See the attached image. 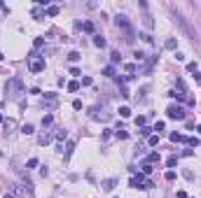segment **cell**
Listing matches in <instances>:
<instances>
[{"mask_svg": "<svg viewBox=\"0 0 201 198\" xmlns=\"http://www.w3.org/2000/svg\"><path fill=\"white\" fill-rule=\"evenodd\" d=\"M166 117H169V119L182 121V119H185V109L180 107V105H169V107H166Z\"/></svg>", "mask_w": 201, "mask_h": 198, "instance_id": "cell-1", "label": "cell"}, {"mask_svg": "<svg viewBox=\"0 0 201 198\" xmlns=\"http://www.w3.org/2000/svg\"><path fill=\"white\" fill-rule=\"evenodd\" d=\"M42 70H45V61H42V58L31 61V72H42Z\"/></svg>", "mask_w": 201, "mask_h": 198, "instance_id": "cell-2", "label": "cell"}, {"mask_svg": "<svg viewBox=\"0 0 201 198\" xmlns=\"http://www.w3.org/2000/svg\"><path fill=\"white\" fill-rule=\"evenodd\" d=\"M2 128H5V135H10V133H14V128H16V121H14V119H7V121H2Z\"/></svg>", "mask_w": 201, "mask_h": 198, "instance_id": "cell-3", "label": "cell"}, {"mask_svg": "<svg viewBox=\"0 0 201 198\" xmlns=\"http://www.w3.org/2000/svg\"><path fill=\"white\" fill-rule=\"evenodd\" d=\"M115 23H117V26H122V28H126V31H129V21H126V16H124V14H117V16H115Z\"/></svg>", "mask_w": 201, "mask_h": 198, "instance_id": "cell-4", "label": "cell"}, {"mask_svg": "<svg viewBox=\"0 0 201 198\" xmlns=\"http://www.w3.org/2000/svg\"><path fill=\"white\" fill-rule=\"evenodd\" d=\"M73 149H75V142H73V140H68V142H66V151H63V159H66V161L70 159V154H73Z\"/></svg>", "mask_w": 201, "mask_h": 198, "instance_id": "cell-5", "label": "cell"}, {"mask_svg": "<svg viewBox=\"0 0 201 198\" xmlns=\"http://www.w3.org/2000/svg\"><path fill=\"white\" fill-rule=\"evenodd\" d=\"M37 142H40V145H49V142H52V133H42V135H40V138H37Z\"/></svg>", "mask_w": 201, "mask_h": 198, "instance_id": "cell-6", "label": "cell"}, {"mask_svg": "<svg viewBox=\"0 0 201 198\" xmlns=\"http://www.w3.org/2000/svg\"><path fill=\"white\" fill-rule=\"evenodd\" d=\"M115 184H117V179H105V182H103V191H112V189H115Z\"/></svg>", "mask_w": 201, "mask_h": 198, "instance_id": "cell-7", "label": "cell"}, {"mask_svg": "<svg viewBox=\"0 0 201 198\" xmlns=\"http://www.w3.org/2000/svg\"><path fill=\"white\" fill-rule=\"evenodd\" d=\"M94 47L103 49V47H105V37H101V35H94Z\"/></svg>", "mask_w": 201, "mask_h": 198, "instance_id": "cell-8", "label": "cell"}, {"mask_svg": "<svg viewBox=\"0 0 201 198\" xmlns=\"http://www.w3.org/2000/svg\"><path fill=\"white\" fill-rule=\"evenodd\" d=\"M21 133H24V135H33V133H35L33 124H24V126H21Z\"/></svg>", "mask_w": 201, "mask_h": 198, "instance_id": "cell-9", "label": "cell"}, {"mask_svg": "<svg viewBox=\"0 0 201 198\" xmlns=\"http://www.w3.org/2000/svg\"><path fill=\"white\" fill-rule=\"evenodd\" d=\"M171 140H173V142H185L187 138H185V135H180V133H171Z\"/></svg>", "mask_w": 201, "mask_h": 198, "instance_id": "cell-10", "label": "cell"}, {"mask_svg": "<svg viewBox=\"0 0 201 198\" xmlns=\"http://www.w3.org/2000/svg\"><path fill=\"white\" fill-rule=\"evenodd\" d=\"M148 163H150V166H152V163H159V154H157V151H152V154L148 156Z\"/></svg>", "mask_w": 201, "mask_h": 198, "instance_id": "cell-11", "label": "cell"}, {"mask_svg": "<svg viewBox=\"0 0 201 198\" xmlns=\"http://www.w3.org/2000/svg\"><path fill=\"white\" fill-rule=\"evenodd\" d=\"M68 58H70L73 63H77L79 58H82V54H79V52H70V54H68Z\"/></svg>", "mask_w": 201, "mask_h": 198, "instance_id": "cell-12", "label": "cell"}, {"mask_svg": "<svg viewBox=\"0 0 201 198\" xmlns=\"http://www.w3.org/2000/svg\"><path fill=\"white\" fill-rule=\"evenodd\" d=\"M66 135H68V133H66V128H58V130H56V138H58V142H63V140H66Z\"/></svg>", "mask_w": 201, "mask_h": 198, "instance_id": "cell-13", "label": "cell"}, {"mask_svg": "<svg viewBox=\"0 0 201 198\" xmlns=\"http://www.w3.org/2000/svg\"><path fill=\"white\" fill-rule=\"evenodd\" d=\"M103 75H105V77H112V75H115V68H112V65H105V68H103Z\"/></svg>", "mask_w": 201, "mask_h": 198, "instance_id": "cell-14", "label": "cell"}, {"mask_svg": "<svg viewBox=\"0 0 201 198\" xmlns=\"http://www.w3.org/2000/svg\"><path fill=\"white\" fill-rule=\"evenodd\" d=\"M175 163H178V156H169L166 159V166L169 168H175Z\"/></svg>", "mask_w": 201, "mask_h": 198, "instance_id": "cell-15", "label": "cell"}, {"mask_svg": "<svg viewBox=\"0 0 201 198\" xmlns=\"http://www.w3.org/2000/svg\"><path fill=\"white\" fill-rule=\"evenodd\" d=\"M52 121H54L52 114H45V117H42V126H52Z\"/></svg>", "mask_w": 201, "mask_h": 198, "instance_id": "cell-16", "label": "cell"}, {"mask_svg": "<svg viewBox=\"0 0 201 198\" xmlns=\"http://www.w3.org/2000/svg\"><path fill=\"white\" fill-rule=\"evenodd\" d=\"M175 47H178V40H173V37L166 40V49H175Z\"/></svg>", "mask_w": 201, "mask_h": 198, "instance_id": "cell-17", "label": "cell"}, {"mask_svg": "<svg viewBox=\"0 0 201 198\" xmlns=\"http://www.w3.org/2000/svg\"><path fill=\"white\" fill-rule=\"evenodd\" d=\"M187 145H190V147H199V138H187Z\"/></svg>", "mask_w": 201, "mask_h": 198, "instance_id": "cell-18", "label": "cell"}, {"mask_svg": "<svg viewBox=\"0 0 201 198\" xmlns=\"http://www.w3.org/2000/svg\"><path fill=\"white\" fill-rule=\"evenodd\" d=\"M47 14H49V16H56V14H58V7H56V5L47 7Z\"/></svg>", "mask_w": 201, "mask_h": 198, "instance_id": "cell-19", "label": "cell"}, {"mask_svg": "<svg viewBox=\"0 0 201 198\" xmlns=\"http://www.w3.org/2000/svg\"><path fill=\"white\" fill-rule=\"evenodd\" d=\"M82 28H84L87 33H94V23H91V21H87V23H82Z\"/></svg>", "mask_w": 201, "mask_h": 198, "instance_id": "cell-20", "label": "cell"}, {"mask_svg": "<svg viewBox=\"0 0 201 198\" xmlns=\"http://www.w3.org/2000/svg\"><path fill=\"white\" fill-rule=\"evenodd\" d=\"M124 70H126L129 75H133V72H136V65H133V63H126V65H124Z\"/></svg>", "mask_w": 201, "mask_h": 198, "instance_id": "cell-21", "label": "cell"}, {"mask_svg": "<svg viewBox=\"0 0 201 198\" xmlns=\"http://www.w3.org/2000/svg\"><path fill=\"white\" fill-rule=\"evenodd\" d=\"M119 117H131V109L129 107H119Z\"/></svg>", "mask_w": 201, "mask_h": 198, "instance_id": "cell-22", "label": "cell"}, {"mask_svg": "<svg viewBox=\"0 0 201 198\" xmlns=\"http://www.w3.org/2000/svg\"><path fill=\"white\" fill-rule=\"evenodd\" d=\"M68 91H79V82H70L68 84Z\"/></svg>", "mask_w": 201, "mask_h": 198, "instance_id": "cell-23", "label": "cell"}, {"mask_svg": "<svg viewBox=\"0 0 201 198\" xmlns=\"http://www.w3.org/2000/svg\"><path fill=\"white\" fill-rule=\"evenodd\" d=\"M159 145V135H150V147H157Z\"/></svg>", "mask_w": 201, "mask_h": 198, "instance_id": "cell-24", "label": "cell"}, {"mask_svg": "<svg viewBox=\"0 0 201 198\" xmlns=\"http://www.w3.org/2000/svg\"><path fill=\"white\" fill-rule=\"evenodd\" d=\"M140 37H143V40L148 42V44H152V42H154V40H152V35H150V33H143V35H140Z\"/></svg>", "mask_w": 201, "mask_h": 198, "instance_id": "cell-25", "label": "cell"}, {"mask_svg": "<svg viewBox=\"0 0 201 198\" xmlns=\"http://www.w3.org/2000/svg\"><path fill=\"white\" fill-rule=\"evenodd\" d=\"M110 61H112V63H119V52H112V54H110Z\"/></svg>", "mask_w": 201, "mask_h": 198, "instance_id": "cell-26", "label": "cell"}, {"mask_svg": "<svg viewBox=\"0 0 201 198\" xmlns=\"http://www.w3.org/2000/svg\"><path fill=\"white\" fill-rule=\"evenodd\" d=\"M117 138H122V140H124V138H129V133L124 128H119V130H117Z\"/></svg>", "mask_w": 201, "mask_h": 198, "instance_id": "cell-27", "label": "cell"}, {"mask_svg": "<svg viewBox=\"0 0 201 198\" xmlns=\"http://www.w3.org/2000/svg\"><path fill=\"white\" fill-rule=\"evenodd\" d=\"M164 177L169 179V182H173V179H175V172H173V170H169V172H166V175H164Z\"/></svg>", "mask_w": 201, "mask_h": 198, "instance_id": "cell-28", "label": "cell"}, {"mask_svg": "<svg viewBox=\"0 0 201 198\" xmlns=\"http://www.w3.org/2000/svg\"><path fill=\"white\" fill-rule=\"evenodd\" d=\"M133 56H136V61H145V52H136Z\"/></svg>", "mask_w": 201, "mask_h": 198, "instance_id": "cell-29", "label": "cell"}, {"mask_svg": "<svg viewBox=\"0 0 201 198\" xmlns=\"http://www.w3.org/2000/svg\"><path fill=\"white\" fill-rule=\"evenodd\" d=\"M26 166H28V168H37V159H28Z\"/></svg>", "mask_w": 201, "mask_h": 198, "instance_id": "cell-30", "label": "cell"}, {"mask_svg": "<svg viewBox=\"0 0 201 198\" xmlns=\"http://www.w3.org/2000/svg\"><path fill=\"white\" fill-rule=\"evenodd\" d=\"M82 86H91V77H82Z\"/></svg>", "mask_w": 201, "mask_h": 198, "instance_id": "cell-31", "label": "cell"}, {"mask_svg": "<svg viewBox=\"0 0 201 198\" xmlns=\"http://www.w3.org/2000/svg\"><path fill=\"white\" fill-rule=\"evenodd\" d=\"M143 172H145V175H150V172H152V166H150V163H145V166H143Z\"/></svg>", "mask_w": 201, "mask_h": 198, "instance_id": "cell-32", "label": "cell"}, {"mask_svg": "<svg viewBox=\"0 0 201 198\" xmlns=\"http://www.w3.org/2000/svg\"><path fill=\"white\" fill-rule=\"evenodd\" d=\"M187 70H190V72H196V63H187Z\"/></svg>", "mask_w": 201, "mask_h": 198, "instance_id": "cell-33", "label": "cell"}, {"mask_svg": "<svg viewBox=\"0 0 201 198\" xmlns=\"http://www.w3.org/2000/svg\"><path fill=\"white\" fill-rule=\"evenodd\" d=\"M150 130H152V128H148V126H143V128H140V135H150Z\"/></svg>", "mask_w": 201, "mask_h": 198, "instance_id": "cell-34", "label": "cell"}, {"mask_svg": "<svg viewBox=\"0 0 201 198\" xmlns=\"http://www.w3.org/2000/svg\"><path fill=\"white\" fill-rule=\"evenodd\" d=\"M73 107L75 109H82V100H73Z\"/></svg>", "mask_w": 201, "mask_h": 198, "instance_id": "cell-35", "label": "cell"}, {"mask_svg": "<svg viewBox=\"0 0 201 198\" xmlns=\"http://www.w3.org/2000/svg\"><path fill=\"white\" fill-rule=\"evenodd\" d=\"M196 133H199V135H201V124H199V126H196Z\"/></svg>", "mask_w": 201, "mask_h": 198, "instance_id": "cell-36", "label": "cell"}, {"mask_svg": "<svg viewBox=\"0 0 201 198\" xmlns=\"http://www.w3.org/2000/svg\"><path fill=\"white\" fill-rule=\"evenodd\" d=\"M2 198H14V196H10V193H5V196H2Z\"/></svg>", "mask_w": 201, "mask_h": 198, "instance_id": "cell-37", "label": "cell"}, {"mask_svg": "<svg viewBox=\"0 0 201 198\" xmlns=\"http://www.w3.org/2000/svg\"><path fill=\"white\" fill-rule=\"evenodd\" d=\"M2 121H5V117H2V114H0V124H2Z\"/></svg>", "mask_w": 201, "mask_h": 198, "instance_id": "cell-38", "label": "cell"}, {"mask_svg": "<svg viewBox=\"0 0 201 198\" xmlns=\"http://www.w3.org/2000/svg\"><path fill=\"white\" fill-rule=\"evenodd\" d=\"M2 58H5V56H2V54H0V61H2Z\"/></svg>", "mask_w": 201, "mask_h": 198, "instance_id": "cell-39", "label": "cell"}]
</instances>
